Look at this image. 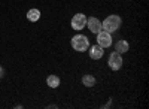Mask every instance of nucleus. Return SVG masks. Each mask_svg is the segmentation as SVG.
<instances>
[{
    "mask_svg": "<svg viewBox=\"0 0 149 109\" xmlns=\"http://www.w3.org/2000/svg\"><path fill=\"white\" fill-rule=\"evenodd\" d=\"M121 27V17L118 15H109L103 22H102V29H104L109 33H113Z\"/></svg>",
    "mask_w": 149,
    "mask_h": 109,
    "instance_id": "1",
    "label": "nucleus"
},
{
    "mask_svg": "<svg viewBox=\"0 0 149 109\" xmlns=\"http://www.w3.org/2000/svg\"><path fill=\"white\" fill-rule=\"evenodd\" d=\"M72 46H73V50H76V51H79V52L86 51V50H88V46H90L88 38H86V36H84V34L73 36V38H72Z\"/></svg>",
    "mask_w": 149,
    "mask_h": 109,
    "instance_id": "2",
    "label": "nucleus"
},
{
    "mask_svg": "<svg viewBox=\"0 0 149 109\" xmlns=\"http://www.w3.org/2000/svg\"><path fill=\"white\" fill-rule=\"evenodd\" d=\"M107 66L112 69V70H119L122 67V57L119 52H112L109 55V60H107Z\"/></svg>",
    "mask_w": 149,
    "mask_h": 109,
    "instance_id": "3",
    "label": "nucleus"
},
{
    "mask_svg": "<svg viewBox=\"0 0 149 109\" xmlns=\"http://www.w3.org/2000/svg\"><path fill=\"white\" fill-rule=\"evenodd\" d=\"M97 45H100L102 48H109L112 45V36L109 31L106 30H102V31H98L97 33Z\"/></svg>",
    "mask_w": 149,
    "mask_h": 109,
    "instance_id": "4",
    "label": "nucleus"
},
{
    "mask_svg": "<svg viewBox=\"0 0 149 109\" xmlns=\"http://www.w3.org/2000/svg\"><path fill=\"white\" fill-rule=\"evenodd\" d=\"M70 24H72L73 30H82L86 26V17L84 14H76V15H73Z\"/></svg>",
    "mask_w": 149,
    "mask_h": 109,
    "instance_id": "5",
    "label": "nucleus"
},
{
    "mask_svg": "<svg viewBox=\"0 0 149 109\" xmlns=\"http://www.w3.org/2000/svg\"><path fill=\"white\" fill-rule=\"evenodd\" d=\"M86 26H88V30L94 34H97L98 31H102V21L97 20L95 17L86 18Z\"/></svg>",
    "mask_w": 149,
    "mask_h": 109,
    "instance_id": "6",
    "label": "nucleus"
},
{
    "mask_svg": "<svg viewBox=\"0 0 149 109\" xmlns=\"http://www.w3.org/2000/svg\"><path fill=\"white\" fill-rule=\"evenodd\" d=\"M90 57L93 60H100L103 57V48L100 45H93L90 48Z\"/></svg>",
    "mask_w": 149,
    "mask_h": 109,
    "instance_id": "7",
    "label": "nucleus"
},
{
    "mask_svg": "<svg viewBox=\"0 0 149 109\" xmlns=\"http://www.w3.org/2000/svg\"><path fill=\"white\" fill-rule=\"evenodd\" d=\"M40 18V10L39 9H30L27 12V20L31 21V22H36V21H39Z\"/></svg>",
    "mask_w": 149,
    "mask_h": 109,
    "instance_id": "8",
    "label": "nucleus"
},
{
    "mask_svg": "<svg viewBox=\"0 0 149 109\" xmlns=\"http://www.w3.org/2000/svg\"><path fill=\"white\" fill-rule=\"evenodd\" d=\"M128 50H130V45H128V42L127 41H119V42H116V52H119V54H124V52H128Z\"/></svg>",
    "mask_w": 149,
    "mask_h": 109,
    "instance_id": "9",
    "label": "nucleus"
},
{
    "mask_svg": "<svg viewBox=\"0 0 149 109\" xmlns=\"http://www.w3.org/2000/svg\"><path fill=\"white\" fill-rule=\"evenodd\" d=\"M46 84H48V87H51V88H57L60 85V78L57 75H49L46 78Z\"/></svg>",
    "mask_w": 149,
    "mask_h": 109,
    "instance_id": "10",
    "label": "nucleus"
},
{
    "mask_svg": "<svg viewBox=\"0 0 149 109\" xmlns=\"http://www.w3.org/2000/svg\"><path fill=\"white\" fill-rule=\"evenodd\" d=\"M82 84L85 87H94V84H95V78L93 75H84L82 76Z\"/></svg>",
    "mask_w": 149,
    "mask_h": 109,
    "instance_id": "11",
    "label": "nucleus"
}]
</instances>
